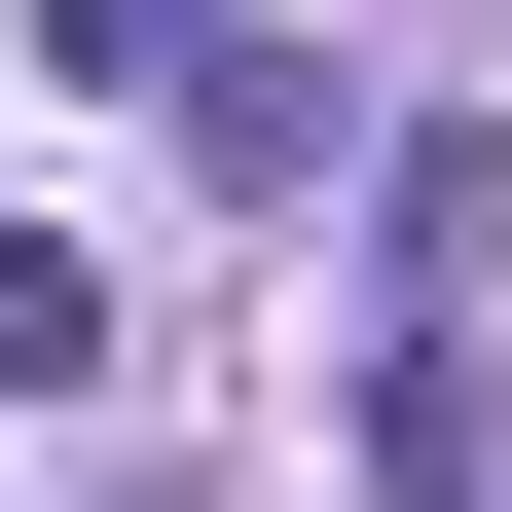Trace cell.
<instances>
[{
  "instance_id": "6da1fadb",
  "label": "cell",
  "mask_w": 512,
  "mask_h": 512,
  "mask_svg": "<svg viewBox=\"0 0 512 512\" xmlns=\"http://www.w3.org/2000/svg\"><path fill=\"white\" fill-rule=\"evenodd\" d=\"M366 476L403 512L512 476V147H403V220H366Z\"/></svg>"
},
{
  "instance_id": "7a4b0ae2",
  "label": "cell",
  "mask_w": 512,
  "mask_h": 512,
  "mask_svg": "<svg viewBox=\"0 0 512 512\" xmlns=\"http://www.w3.org/2000/svg\"><path fill=\"white\" fill-rule=\"evenodd\" d=\"M74 366H110V256H74V220H0V403H74Z\"/></svg>"
}]
</instances>
